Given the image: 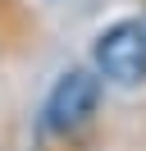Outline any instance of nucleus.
<instances>
[{
    "instance_id": "nucleus-2",
    "label": "nucleus",
    "mask_w": 146,
    "mask_h": 151,
    "mask_svg": "<svg viewBox=\"0 0 146 151\" xmlns=\"http://www.w3.org/2000/svg\"><path fill=\"white\" fill-rule=\"evenodd\" d=\"M100 101V73L91 69H69L46 96V128L50 133H78L82 124L96 114Z\"/></svg>"
},
{
    "instance_id": "nucleus-1",
    "label": "nucleus",
    "mask_w": 146,
    "mask_h": 151,
    "mask_svg": "<svg viewBox=\"0 0 146 151\" xmlns=\"http://www.w3.org/2000/svg\"><path fill=\"white\" fill-rule=\"evenodd\" d=\"M96 73L114 87H142L146 83V23L119 19L96 37Z\"/></svg>"
}]
</instances>
